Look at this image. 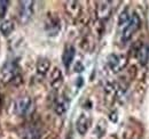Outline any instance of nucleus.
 Instances as JSON below:
<instances>
[{
    "mask_svg": "<svg viewBox=\"0 0 149 139\" xmlns=\"http://www.w3.org/2000/svg\"><path fill=\"white\" fill-rule=\"evenodd\" d=\"M108 65L113 72H119L124 69L127 64V59L123 55H116V54H110L108 56Z\"/></svg>",
    "mask_w": 149,
    "mask_h": 139,
    "instance_id": "nucleus-4",
    "label": "nucleus"
},
{
    "mask_svg": "<svg viewBox=\"0 0 149 139\" xmlns=\"http://www.w3.org/2000/svg\"><path fill=\"white\" fill-rule=\"evenodd\" d=\"M90 123H91L90 116L86 113H81L78 116L77 121H76V130H77V132L80 136L86 135V132H87V130L90 128Z\"/></svg>",
    "mask_w": 149,
    "mask_h": 139,
    "instance_id": "nucleus-6",
    "label": "nucleus"
},
{
    "mask_svg": "<svg viewBox=\"0 0 149 139\" xmlns=\"http://www.w3.org/2000/svg\"><path fill=\"white\" fill-rule=\"evenodd\" d=\"M140 26H141V19L139 17V15L138 14H133L130 19V22L127 23V25L123 30L122 41L123 42H127L129 40H131L132 36L134 35V33L140 29Z\"/></svg>",
    "mask_w": 149,
    "mask_h": 139,
    "instance_id": "nucleus-1",
    "label": "nucleus"
},
{
    "mask_svg": "<svg viewBox=\"0 0 149 139\" xmlns=\"http://www.w3.org/2000/svg\"><path fill=\"white\" fill-rule=\"evenodd\" d=\"M19 5V22L22 24H25L30 21L33 14V1H21Z\"/></svg>",
    "mask_w": 149,
    "mask_h": 139,
    "instance_id": "nucleus-5",
    "label": "nucleus"
},
{
    "mask_svg": "<svg viewBox=\"0 0 149 139\" xmlns=\"http://www.w3.org/2000/svg\"><path fill=\"white\" fill-rule=\"evenodd\" d=\"M74 55H76V49H74L72 46H68L65 47L63 55H62V62H63V65L65 69H69L71 63L74 62Z\"/></svg>",
    "mask_w": 149,
    "mask_h": 139,
    "instance_id": "nucleus-8",
    "label": "nucleus"
},
{
    "mask_svg": "<svg viewBox=\"0 0 149 139\" xmlns=\"http://www.w3.org/2000/svg\"><path fill=\"white\" fill-rule=\"evenodd\" d=\"M14 23L10 19H6L0 24V32L3 36H8L14 31Z\"/></svg>",
    "mask_w": 149,
    "mask_h": 139,
    "instance_id": "nucleus-13",
    "label": "nucleus"
},
{
    "mask_svg": "<svg viewBox=\"0 0 149 139\" xmlns=\"http://www.w3.org/2000/svg\"><path fill=\"white\" fill-rule=\"evenodd\" d=\"M136 57H138V61L140 62V64L145 65L147 64L149 59V49L147 46H142L139 50H138V54H136Z\"/></svg>",
    "mask_w": 149,
    "mask_h": 139,
    "instance_id": "nucleus-14",
    "label": "nucleus"
},
{
    "mask_svg": "<svg viewBox=\"0 0 149 139\" xmlns=\"http://www.w3.org/2000/svg\"><path fill=\"white\" fill-rule=\"evenodd\" d=\"M8 1H0V18H3L8 8Z\"/></svg>",
    "mask_w": 149,
    "mask_h": 139,
    "instance_id": "nucleus-17",
    "label": "nucleus"
},
{
    "mask_svg": "<svg viewBox=\"0 0 149 139\" xmlns=\"http://www.w3.org/2000/svg\"><path fill=\"white\" fill-rule=\"evenodd\" d=\"M110 120H111L112 122H117V120H118V116H117V112H112L111 114H110Z\"/></svg>",
    "mask_w": 149,
    "mask_h": 139,
    "instance_id": "nucleus-19",
    "label": "nucleus"
},
{
    "mask_svg": "<svg viewBox=\"0 0 149 139\" xmlns=\"http://www.w3.org/2000/svg\"><path fill=\"white\" fill-rule=\"evenodd\" d=\"M62 82H63V74H62L61 70L55 67L52 71V74H51V86L54 89H57L62 85Z\"/></svg>",
    "mask_w": 149,
    "mask_h": 139,
    "instance_id": "nucleus-11",
    "label": "nucleus"
},
{
    "mask_svg": "<svg viewBox=\"0 0 149 139\" xmlns=\"http://www.w3.org/2000/svg\"><path fill=\"white\" fill-rule=\"evenodd\" d=\"M31 106H32V99L29 96L19 97V99H16L13 104L14 113H16L19 116H24L30 112Z\"/></svg>",
    "mask_w": 149,
    "mask_h": 139,
    "instance_id": "nucleus-3",
    "label": "nucleus"
},
{
    "mask_svg": "<svg viewBox=\"0 0 149 139\" xmlns=\"http://www.w3.org/2000/svg\"><path fill=\"white\" fill-rule=\"evenodd\" d=\"M0 105H1V95H0Z\"/></svg>",
    "mask_w": 149,
    "mask_h": 139,
    "instance_id": "nucleus-20",
    "label": "nucleus"
},
{
    "mask_svg": "<svg viewBox=\"0 0 149 139\" xmlns=\"http://www.w3.org/2000/svg\"><path fill=\"white\" fill-rule=\"evenodd\" d=\"M68 108H69V100L64 96L56 99L55 105H54V111L57 115H60V116L64 115L65 112L68 111Z\"/></svg>",
    "mask_w": 149,
    "mask_h": 139,
    "instance_id": "nucleus-9",
    "label": "nucleus"
},
{
    "mask_svg": "<svg viewBox=\"0 0 149 139\" xmlns=\"http://www.w3.org/2000/svg\"><path fill=\"white\" fill-rule=\"evenodd\" d=\"M130 19H131V17H130V15H129V10L125 9V10H123V12L120 13V15H119V17H118V25L122 26V25L129 23Z\"/></svg>",
    "mask_w": 149,
    "mask_h": 139,
    "instance_id": "nucleus-15",
    "label": "nucleus"
},
{
    "mask_svg": "<svg viewBox=\"0 0 149 139\" xmlns=\"http://www.w3.org/2000/svg\"><path fill=\"white\" fill-rule=\"evenodd\" d=\"M96 13H97V17L100 19H107L111 15V6H110V1H100L97 3V8H96Z\"/></svg>",
    "mask_w": 149,
    "mask_h": 139,
    "instance_id": "nucleus-7",
    "label": "nucleus"
},
{
    "mask_svg": "<svg viewBox=\"0 0 149 139\" xmlns=\"http://www.w3.org/2000/svg\"><path fill=\"white\" fill-rule=\"evenodd\" d=\"M84 71V65L81 64V62H77L74 65V72H83Z\"/></svg>",
    "mask_w": 149,
    "mask_h": 139,
    "instance_id": "nucleus-18",
    "label": "nucleus"
},
{
    "mask_svg": "<svg viewBox=\"0 0 149 139\" xmlns=\"http://www.w3.org/2000/svg\"><path fill=\"white\" fill-rule=\"evenodd\" d=\"M95 133L97 135V133H100L99 135V138H101L104 133H106V123L103 120H101L100 123L97 124V127H96V131H95Z\"/></svg>",
    "mask_w": 149,
    "mask_h": 139,
    "instance_id": "nucleus-16",
    "label": "nucleus"
},
{
    "mask_svg": "<svg viewBox=\"0 0 149 139\" xmlns=\"http://www.w3.org/2000/svg\"><path fill=\"white\" fill-rule=\"evenodd\" d=\"M49 69H51V62L47 58H40L37 62V72L40 75L47 74Z\"/></svg>",
    "mask_w": 149,
    "mask_h": 139,
    "instance_id": "nucleus-12",
    "label": "nucleus"
},
{
    "mask_svg": "<svg viewBox=\"0 0 149 139\" xmlns=\"http://www.w3.org/2000/svg\"><path fill=\"white\" fill-rule=\"evenodd\" d=\"M65 10L71 17H78L80 15V12H81L80 3L77 1H68L65 3Z\"/></svg>",
    "mask_w": 149,
    "mask_h": 139,
    "instance_id": "nucleus-10",
    "label": "nucleus"
},
{
    "mask_svg": "<svg viewBox=\"0 0 149 139\" xmlns=\"http://www.w3.org/2000/svg\"><path fill=\"white\" fill-rule=\"evenodd\" d=\"M0 76H1V81L3 83H8V82L15 80V78L17 76V63H16V61L7 62L1 69Z\"/></svg>",
    "mask_w": 149,
    "mask_h": 139,
    "instance_id": "nucleus-2",
    "label": "nucleus"
}]
</instances>
